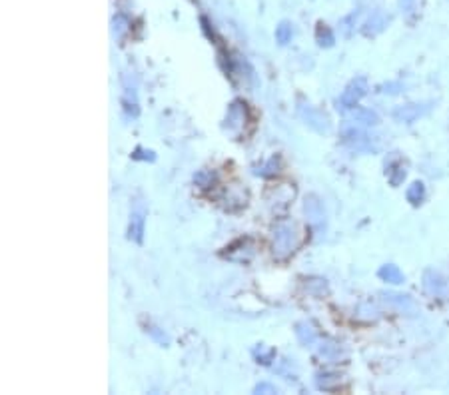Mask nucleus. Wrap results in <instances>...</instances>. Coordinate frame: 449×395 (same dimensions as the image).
<instances>
[{"label":"nucleus","mask_w":449,"mask_h":395,"mask_svg":"<svg viewBox=\"0 0 449 395\" xmlns=\"http://www.w3.org/2000/svg\"><path fill=\"white\" fill-rule=\"evenodd\" d=\"M300 244V234L296 230V226L291 224H278L273 230V255L278 260L288 258L289 253L296 252Z\"/></svg>","instance_id":"obj_1"},{"label":"nucleus","mask_w":449,"mask_h":395,"mask_svg":"<svg viewBox=\"0 0 449 395\" xmlns=\"http://www.w3.org/2000/svg\"><path fill=\"white\" fill-rule=\"evenodd\" d=\"M280 172V158H270L268 160V164L266 166H262V168H257L256 174L257 176H264V178H272Z\"/></svg>","instance_id":"obj_24"},{"label":"nucleus","mask_w":449,"mask_h":395,"mask_svg":"<svg viewBox=\"0 0 449 395\" xmlns=\"http://www.w3.org/2000/svg\"><path fill=\"white\" fill-rule=\"evenodd\" d=\"M132 158L134 160H150V162H152V160L156 158V156H154V152H144V150H140V148H138V150L132 154Z\"/></svg>","instance_id":"obj_30"},{"label":"nucleus","mask_w":449,"mask_h":395,"mask_svg":"<svg viewBox=\"0 0 449 395\" xmlns=\"http://www.w3.org/2000/svg\"><path fill=\"white\" fill-rule=\"evenodd\" d=\"M417 0H400V8L403 15H414L416 12Z\"/></svg>","instance_id":"obj_28"},{"label":"nucleus","mask_w":449,"mask_h":395,"mask_svg":"<svg viewBox=\"0 0 449 395\" xmlns=\"http://www.w3.org/2000/svg\"><path fill=\"white\" fill-rule=\"evenodd\" d=\"M352 118L357 124H364V126H378L382 122L380 116H378V112L369 110V108H359V106L353 108Z\"/></svg>","instance_id":"obj_15"},{"label":"nucleus","mask_w":449,"mask_h":395,"mask_svg":"<svg viewBox=\"0 0 449 395\" xmlns=\"http://www.w3.org/2000/svg\"><path fill=\"white\" fill-rule=\"evenodd\" d=\"M405 198L412 205H419L425 200V186L423 182H414L407 190H405Z\"/></svg>","instance_id":"obj_18"},{"label":"nucleus","mask_w":449,"mask_h":395,"mask_svg":"<svg viewBox=\"0 0 449 395\" xmlns=\"http://www.w3.org/2000/svg\"><path fill=\"white\" fill-rule=\"evenodd\" d=\"M305 214H307V218L312 220V224H321L323 218H325V214H323V205L318 200V196H307L305 198Z\"/></svg>","instance_id":"obj_13"},{"label":"nucleus","mask_w":449,"mask_h":395,"mask_svg":"<svg viewBox=\"0 0 449 395\" xmlns=\"http://www.w3.org/2000/svg\"><path fill=\"white\" fill-rule=\"evenodd\" d=\"M296 335H298V339H300L302 346H312L316 342V337H318V333L312 328V323H298Z\"/></svg>","instance_id":"obj_21"},{"label":"nucleus","mask_w":449,"mask_h":395,"mask_svg":"<svg viewBox=\"0 0 449 395\" xmlns=\"http://www.w3.org/2000/svg\"><path fill=\"white\" fill-rule=\"evenodd\" d=\"M146 332L150 333L154 339H158L160 344H168V337H166L164 333H158V328H150V330H146Z\"/></svg>","instance_id":"obj_31"},{"label":"nucleus","mask_w":449,"mask_h":395,"mask_svg":"<svg viewBox=\"0 0 449 395\" xmlns=\"http://www.w3.org/2000/svg\"><path fill=\"white\" fill-rule=\"evenodd\" d=\"M112 24H114V32H116L118 36H122L124 32L128 31V18H126V16L118 15L116 18H114Z\"/></svg>","instance_id":"obj_27"},{"label":"nucleus","mask_w":449,"mask_h":395,"mask_svg":"<svg viewBox=\"0 0 449 395\" xmlns=\"http://www.w3.org/2000/svg\"><path fill=\"white\" fill-rule=\"evenodd\" d=\"M144 205H138V210L132 212V220H130L128 237L130 239H134V242H138V244L142 242V234H144Z\"/></svg>","instance_id":"obj_10"},{"label":"nucleus","mask_w":449,"mask_h":395,"mask_svg":"<svg viewBox=\"0 0 449 395\" xmlns=\"http://www.w3.org/2000/svg\"><path fill=\"white\" fill-rule=\"evenodd\" d=\"M256 242L252 237H242L238 242H234L230 248H226L228 252H224V255L234 262H250L252 255L256 253Z\"/></svg>","instance_id":"obj_4"},{"label":"nucleus","mask_w":449,"mask_h":395,"mask_svg":"<svg viewBox=\"0 0 449 395\" xmlns=\"http://www.w3.org/2000/svg\"><path fill=\"white\" fill-rule=\"evenodd\" d=\"M401 90V84H398V82H391V84H384L382 86V92L384 94H398Z\"/></svg>","instance_id":"obj_29"},{"label":"nucleus","mask_w":449,"mask_h":395,"mask_svg":"<svg viewBox=\"0 0 449 395\" xmlns=\"http://www.w3.org/2000/svg\"><path fill=\"white\" fill-rule=\"evenodd\" d=\"M320 355L323 360H328V362H339L341 358H344V349L339 344H332V342H325V344H321L320 346Z\"/></svg>","instance_id":"obj_17"},{"label":"nucleus","mask_w":449,"mask_h":395,"mask_svg":"<svg viewBox=\"0 0 449 395\" xmlns=\"http://www.w3.org/2000/svg\"><path fill=\"white\" fill-rule=\"evenodd\" d=\"M368 90L369 86L366 76L353 78L352 82L346 86V90L341 92V96H339V108H341V110H353V108L359 104V100L368 94Z\"/></svg>","instance_id":"obj_3"},{"label":"nucleus","mask_w":449,"mask_h":395,"mask_svg":"<svg viewBox=\"0 0 449 395\" xmlns=\"http://www.w3.org/2000/svg\"><path fill=\"white\" fill-rule=\"evenodd\" d=\"M430 108H432L430 104H405V106H400L393 110V118L403 124H412V122L419 120L421 116H425Z\"/></svg>","instance_id":"obj_7"},{"label":"nucleus","mask_w":449,"mask_h":395,"mask_svg":"<svg viewBox=\"0 0 449 395\" xmlns=\"http://www.w3.org/2000/svg\"><path fill=\"white\" fill-rule=\"evenodd\" d=\"M378 276H380V280L385 282V284H403V274H401V269L398 266H393V264H385L382 268L378 269Z\"/></svg>","instance_id":"obj_14"},{"label":"nucleus","mask_w":449,"mask_h":395,"mask_svg":"<svg viewBox=\"0 0 449 395\" xmlns=\"http://www.w3.org/2000/svg\"><path fill=\"white\" fill-rule=\"evenodd\" d=\"M246 124V104L242 102H234L228 108V116H226V126L234 130L236 126H244Z\"/></svg>","instance_id":"obj_12"},{"label":"nucleus","mask_w":449,"mask_h":395,"mask_svg":"<svg viewBox=\"0 0 449 395\" xmlns=\"http://www.w3.org/2000/svg\"><path fill=\"white\" fill-rule=\"evenodd\" d=\"M384 301L398 312H414L416 310L414 300L409 296H403V294H384Z\"/></svg>","instance_id":"obj_11"},{"label":"nucleus","mask_w":449,"mask_h":395,"mask_svg":"<svg viewBox=\"0 0 449 395\" xmlns=\"http://www.w3.org/2000/svg\"><path fill=\"white\" fill-rule=\"evenodd\" d=\"M423 289L432 298H443L448 294V282H446V278L439 271L425 269V274H423Z\"/></svg>","instance_id":"obj_5"},{"label":"nucleus","mask_w":449,"mask_h":395,"mask_svg":"<svg viewBox=\"0 0 449 395\" xmlns=\"http://www.w3.org/2000/svg\"><path fill=\"white\" fill-rule=\"evenodd\" d=\"M387 22H389V16H385L384 10H380V8H375L369 18L364 22V26H362V32L366 34V36H375V34H380V32L384 31L385 26H387Z\"/></svg>","instance_id":"obj_8"},{"label":"nucleus","mask_w":449,"mask_h":395,"mask_svg":"<svg viewBox=\"0 0 449 395\" xmlns=\"http://www.w3.org/2000/svg\"><path fill=\"white\" fill-rule=\"evenodd\" d=\"M339 383H341V376H337V373H320L316 380V385L323 392H334L339 387Z\"/></svg>","instance_id":"obj_19"},{"label":"nucleus","mask_w":449,"mask_h":395,"mask_svg":"<svg viewBox=\"0 0 449 395\" xmlns=\"http://www.w3.org/2000/svg\"><path fill=\"white\" fill-rule=\"evenodd\" d=\"M246 190H242L240 184H232V186H228L224 190V198H222V202H226L224 208L226 210H240L246 205Z\"/></svg>","instance_id":"obj_9"},{"label":"nucleus","mask_w":449,"mask_h":395,"mask_svg":"<svg viewBox=\"0 0 449 395\" xmlns=\"http://www.w3.org/2000/svg\"><path fill=\"white\" fill-rule=\"evenodd\" d=\"M300 114H302L305 124L312 128V130H316V132H320V134L330 132V118L321 110L312 108V106H302V108H300Z\"/></svg>","instance_id":"obj_6"},{"label":"nucleus","mask_w":449,"mask_h":395,"mask_svg":"<svg viewBox=\"0 0 449 395\" xmlns=\"http://www.w3.org/2000/svg\"><path fill=\"white\" fill-rule=\"evenodd\" d=\"M256 394H276V387L270 383H260L256 387Z\"/></svg>","instance_id":"obj_32"},{"label":"nucleus","mask_w":449,"mask_h":395,"mask_svg":"<svg viewBox=\"0 0 449 395\" xmlns=\"http://www.w3.org/2000/svg\"><path fill=\"white\" fill-rule=\"evenodd\" d=\"M359 15H362V10H353L352 15H348L344 20H341V22H339V28H341V32H344L346 36H350V34H352V28L355 26V22H357Z\"/></svg>","instance_id":"obj_25"},{"label":"nucleus","mask_w":449,"mask_h":395,"mask_svg":"<svg viewBox=\"0 0 449 395\" xmlns=\"http://www.w3.org/2000/svg\"><path fill=\"white\" fill-rule=\"evenodd\" d=\"M405 166L401 164L400 160H393V162H389L387 166H385V176H387V180H389V184L391 186H400L401 182L405 180Z\"/></svg>","instance_id":"obj_16"},{"label":"nucleus","mask_w":449,"mask_h":395,"mask_svg":"<svg viewBox=\"0 0 449 395\" xmlns=\"http://www.w3.org/2000/svg\"><path fill=\"white\" fill-rule=\"evenodd\" d=\"M194 182H196L200 188L210 190V188H214V186H216V182H218V174H216V172H212V170H202V172H198V174L194 176Z\"/></svg>","instance_id":"obj_22"},{"label":"nucleus","mask_w":449,"mask_h":395,"mask_svg":"<svg viewBox=\"0 0 449 395\" xmlns=\"http://www.w3.org/2000/svg\"><path fill=\"white\" fill-rule=\"evenodd\" d=\"M316 40H318V44H320V47L330 48V47H334L336 36H334V32H332V28H330L328 24L320 22V24H318V28H316Z\"/></svg>","instance_id":"obj_20"},{"label":"nucleus","mask_w":449,"mask_h":395,"mask_svg":"<svg viewBox=\"0 0 449 395\" xmlns=\"http://www.w3.org/2000/svg\"><path fill=\"white\" fill-rule=\"evenodd\" d=\"M341 142L346 144L348 148H352L355 152H375L378 144L373 142V138L369 136L366 130L357 126H346L341 128Z\"/></svg>","instance_id":"obj_2"},{"label":"nucleus","mask_w":449,"mask_h":395,"mask_svg":"<svg viewBox=\"0 0 449 395\" xmlns=\"http://www.w3.org/2000/svg\"><path fill=\"white\" fill-rule=\"evenodd\" d=\"M291 36H294L291 24H289L288 20H282V22L276 26V40H278V44H280V47H286L289 40H291Z\"/></svg>","instance_id":"obj_23"},{"label":"nucleus","mask_w":449,"mask_h":395,"mask_svg":"<svg viewBox=\"0 0 449 395\" xmlns=\"http://www.w3.org/2000/svg\"><path fill=\"white\" fill-rule=\"evenodd\" d=\"M307 292L314 294V296H323V294L328 292L325 280H310V282H307Z\"/></svg>","instance_id":"obj_26"}]
</instances>
